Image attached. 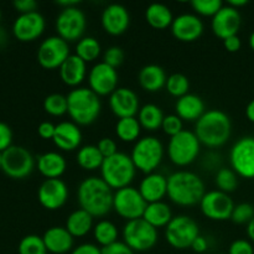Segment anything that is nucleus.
I'll return each mask as SVG.
<instances>
[{
  "label": "nucleus",
  "mask_w": 254,
  "mask_h": 254,
  "mask_svg": "<svg viewBox=\"0 0 254 254\" xmlns=\"http://www.w3.org/2000/svg\"><path fill=\"white\" fill-rule=\"evenodd\" d=\"M6 42H7L6 31H5V29H2V27L0 26V49L5 46V45H6Z\"/></svg>",
  "instance_id": "obj_58"
},
{
  "label": "nucleus",
  "mask_w": 254,
  "mask_h": 254,
  "mask_svg": "<svg viewBox=\"0 0 254 254\" xmlns=\"http://www.w3.org/2000/svg\"><path fill=\"white\" fill-rule=\"evenodd\" d=\"M165 88L171 96L176 97V98L179 99L189 93L190 82H189V78L185 76V74L173 73L171 76L168 77Z\"/></svg>",
  "instance_id": "obj_40"
},
{
  "label": "nucleus",
  "mask_w": 254,
  "mask_h": 254,
  "mask_svg": "<svg viewBox=\"0 0 254 254\" xmlns=\"http://www.w3.org/2000/svg\"><path fill=\"white\" fill-rule=\"evenodd\" d=\"M101 22L107 34L112 36H119L128 30L130 24V15L123 5L111 4L102 12Z\"/></svg>",
  "instance_id": "obj_22"
},
{
  "label": "nucleus",
  "mask_w": 254,
  "mask_h": 254,
  "mask_svg": "<svg viewBox=\"0 0 254 254\" xmlns=\"http://www.w3.org/2000/svg\"><path fill=\"white\" fill-rule=\"evenodd\" d=\"M12 145V130L6 123L0 122V151H5Z\"/></svg>",
  "instance_id": "obj_47"
},
{
  "label": "nucleus",
  "mask_w": 254,
  "mask_h": 254,
  "mask_svg": "<svg viewBox=\"0 0 254 254\" xmlns=\"http://www.w3.org/2000/svg\"><path fill=\"white\" fill-rule=\"evenodd\" d=\"M198 236H200V228L197 222L190 216H175L165 227L166 242L176 250L191 248L193 241Z\"/></svg>",
  "instance_id": "obj_8"
},
{
  "label": "nucleus",
  "mask_w": 254,
  "mask_h": 254,
  "mask_svg": "<svg viewBox=\"0 0 254 254\" xmlns=\"http://www.w3.org/2000/svg\"><path fill=\"white\" fill-rule=\"evenodd\" d=\"M55 130H56V126L52 124L51 122H42L39 127H37V133L45 140H49V139H54Z\"/></svg>",
  "instance_id": "obj_51"
},
{
  "label": "nucleus",
  "mask_w": 254,
  "mask_h": 254,
  "mask_svg": "<svg viewBox=\"0 0 254 254\" xmlns=\"http://www.w3.org/2000/svg\"><path fill=\"white\" fill-rule=\"evenodd\" d=\"M71 254H102L101 248L93 243H82L72 250Z\"/></svg>",
  "instance_id": "obj_52"
},
{
  "label": "nucleus",
  "mask_w": 254,
  "mask_h": 254,
  "mask_svg": "<svg viewBox=\"0 0 254 254\" xmlns=\"http://www.w3.org/2000/svg\"><path fill=\"white\" fill-rule=\"evenodd\" d=\"M145 20L153 29L165 30L168 27H171L174 15L169 6L161 4V2H154L146 7Z\"/></svg>",
  "instance_id": "obj_32"
},
{
  "label": "nucleus",
  "mask_w": 254,
  "mask_h": 254,
  "mask_svg": "<svg viewBox=\"0 0 254 254\" xmlns=\"http://www.w3.org/2000/svg\"><path fill=\"white\" fill-rule=\"evenodd\" d=\"M0 20H1V10H0Z\"/></svg>",
  "instance_id": "obj_62"
},
{
  "label": "nucleus",
  "mask_w": 254,
  "mask_h": 254,
  "mask_svg": "<svg viewBox=\"0 0 254 254\" xmlns=\"http://www.w3.org/2000/svg\"><path fill=\"white\" fill-rule=\"evenodd\" d=\"M109 107L114 116L122 118H130L138 114L139 97L133 89L127 87H118L113 93L109 96Z\"/></svg>",
  "instance_id": "obj_21"
},
{
  "label": "nucleus",
  "mask_w": 254,
  "mask_h": 254,
  "mask_svg": "<svg viewBox=\"0 0 254 254\" xmlns=\"http://www.w3.org/2000/svg\"><path fill=\"white\" fill-rule=\"evenodd\" d=\"M57 4H59L60 6L64 7V9H66V7L76 6V5L78 4V1H67V0H64V1H57Z\"/></svg>",
  "instance_id": "obj_59"
},
{
  "label": "nucleus",
  "mask_w": 254,
  "mask_h": 254,
  "mask_svg": "<svg viewBox=\"0 0 254 254\" xmlns=\"http://www.w3.org/2000/svg\"><path fill=\"white\" fill-rule=\"evenodd\" d=\"M161 129H163V131L166 135L173 138V136L178 135L179 133H181V131L184 130L183 119L179 118L176 114H169V116H165Z\"/></svg>",
  "instance_id": "obj_44"
},
{
  "label": "nucleus",
  "mask_w": 254,
  "mask_h": 254,
  "mask_svg": "<svg viewBox=\"0 0 254 254\" xmlns=\"http://www.w3.org/2000/svg\"><path fill=\"white\" fill-rule=\"evenodd\" d=\"M201 143L193 131L184 129L178 135L170 138L168 144V156L176 166H189L197 159Z\"/></svg>",
  "instance_id": "obj_7"
},
{
  "label": "nucleus",
  "mask_w": 254,
  "mask_h": 254,
  "mask_svg": "<svg viewBox=\"0 0 254 254\" xmlns=\"http://www.w3.org/2000/svg\"><path fill=\"white\" fill-rule=\"evenodd\" d=\"M67 113L77 126H89L98 119L102 104L92 89L78 87L67 94Z\"/></svg>",
  "instance_id": "obj_4"
},
{
  "label": "nucleus",
  "mask_w": 254,
  "mask_h": 254,
  "mask_svg": "<svg viewBox=\"0 0 254 254\" xmlns=\"http://www.w3.org/2000/svg\"><path fill=\"white\" fill-rule=\"evenodd\" d=\"M203 22L195 14H181L174 17L171 24V34L181 42H193L203 34Z\"/></svg>",
  "instance_id": "obj_20"
},
{
  "label": "nucleus",
  "mask_w": 254,
  "mask_h": 254,
  "mask_svg": "<svg viewBox=\"0 0 254 254\" xmlns=\"http://www.w3.org/2000/svg\"><path fill=\"white\" fill-rule=\"evenodd\" d=\"M223 46L228 52H237L242 47V41H241L238 35H235V36L227 37L226 40H223Z\"/></svg>",
  "instance_id": "obj_53"
},
{
  "label": "nucleus",
  "mask_w": 254,
  "mask_h": 254,
  "mask_svg": "<svg viewBox=\"0 0 254 254\" xmlns=\"http://www.w3.org/2000/svg\"><path fill=\"white\" fill-rule=\"evenodd\" d=\"M66 230L73 238H81L93 231V217L82 208L73 211L66 220Z\"/></svg>",
  "instance_id": "obj_30"
},
{
  "label": "nucleus",
  "mask_w": 254,
  "mask_h": 254,
  "mask_svg": "<svg viewBox=\"0 0 254 254\" xmlns=\"http://www.w3.org/2000/svg\"><path fill=\"white\" fill-rule=\"evenodd\" d=\"M141 218L158 230V228L166 227L170 223V221L173 220V212L168 203L159 201V202L148 203Z\"/></svg>",
  "instance_id": "obj_31"
},
{
  "label": "nucleus",
  "mask_w": 254,
  "mask_h": 254,
  "mask_svg": "<svg viewBox=\"0 0 254 254\" xmlns=\"http://www.w3.org/2000/svg\"><path fill=\"white\" fill-rule=\"evenodd\" d=\"M101 44L92 36L82 37L76 45V55L86 64L96 61L101 55Z\"/></svg>",
  "instance_id": "obj_37"
},
{
  "label": "nucleus",
  "mask_w": 254,
  "mask_h": 254,
  "mask_svg": "<svg viewBox=\"0 0 254 254\" xmlns=\"http://www.w3.org/2000/svg\"><path fill=\"white\" fill-rule=\"evenodd\" d=\"M101 252L102 254H134L135 253L133 250H130L126 243L121 242V241H118V242L113 243V245L111 246H107V247L101 248Z\"/></svg>",
  "instance_id": "obj_49"
},
{
  "label": "nucleus",
  "mask_w": 254,
  "mask_h": 254,
  "mask_svg": "<svg viewBox=\"0 0 254 254\" xmlns=\"http://www.w3.org/2000/svg\"><path fill=\"white\" fill-rule=\"evenodd\" d=\"M228 254H254V247L247 240H236L231 243Z\"/></svg>",
  "instance_id": "obj_46"
},
{
  "label": "nucleus",
  "mask_w": 254,
  "mask_h": 254,
  "mask_svg": "<svg viewBox=\"0 0 254 254\" xmlns=\"http://www.w3.org/2000/svg\"><path fill=\"white\" fill-rule=\"evenodd\" d=\"M254 217V206L251 203H238L233 208L231 220L237 225H248Z\"/></svg>",
  "instance_id": "obj_43"
},
{
  "label": "nucleus",
  "mask_w": 254,
  "mask_h": 254,
  "mask_svg": "<svg viewBox=\"0 0 254 254\" xmlns=\"http://www.w3.org/2000/svg\"><path fill=\"white\" fill-rule=\"evenodd\" d=\"M1 160H2V153L0 151V169H1Z\"/></svg>",
  "instance_id": "obj_61"
},
{
  "label": "nucleus",
  "mask_w": 254,
  "mask_h": 254,
  "mask_svg": "<svg viewBox=\"0 0 254 254\" xmlns=\"http://www.w3.org/2000/svg\"><path fill=\"white\" fill-rule=\"evenodd\" d=\"M99 151H101L102 155L104 156V159L109 158V156L114 155V154L118 153V149H117V143L112 138H102L101 140L97 144Z\"/></svg>",
  "instance_id": "obj_48"
},
{
  "label": "nucleus",
  "mask_w": 254,
  "mask_h": 254,
  "mask_svg": "<svg viewBox=\"0 0 254 254\" xmlns=\"http://www.w3.org/2000/svg\"><path fill=\"white\" fill-rule=\"evenodd\" d=\"M37 200L46 210H60L68 200V188L61 179H46L37 190Z\"/></svg>",
  "instance_id": "obj_16"
},
{
  "label": "nucleus",
  "mask_w": 254,
  "mask_h": 254,
  "mask_svg": "<svg viewBox=\"0 0 254 254\" xmlns=\"http://www.w3.org/2000/svg\"><path fill=\"white\" fill-rule=\"evenodd\" d=\"M36 166L46 179H60L67 169L66 159L57 151H47L37 158Z\"/></svg>",
  "instance_id": "obj_28"
},
{
  "label": "nucleus",
  "mask_w": 254,
  "mask_h": 254,
  "mask_svg": "<svg viewBox=\"0 0 254 254\" xmlns=\"http://www.w3.org/2000/svg\"><path fill=\"white\" fill-rule=\"evenodd\" d=\"M118 228L113 222L108 220H102L96 223L93 227L94 241L101 246L102 248L111 246L118 242Z\"/></svg>",
  "instance_id": "obj_35"
},
{
  "label": "nucleus",
  "mask_w": 254,
  "mask_h": 254,
  "mask_svg": "<svg viewBox=\"0 0 254 254\" xmlns=\"http://www.w3.org/2000/svg\"><path fill=\"white\" fill-rule=\"evenodd\" d=\"M89 89L98 97L111 96L118 88V73L117 69L104 62L96 64L88 73Z\"/></svg>",
  "instance_id": "obj_17"
},
{
  "label": "nucleus",
  "mask_w": 254,
  "mask_h": 254,
  "mask_svg": "<svg viewBox=\"0 0 254 254\" xmlns=\"http://www.w3.org/2000/svg\"><path fill=\"white\" fill-rule=\"evenodd\" d=\"M68 42L60 36H50L41 42L37 50V62L45 69H56L68 59Z\"/></svg>",
  "instance_id": "obj_14"
},
{
  "label": "nucleus",
  "mask_w": 254,
  "mask_h": 254,
  "mask_svg": "<svg viewBox=\"0 0 254 254\" xmlns=\"http://www.w3.org/2000/svg\"><path fill=\"white\" fill-rule=\"evenodd\" d=\"M114 193L102 178L91 176L79 184L77 200L82 210L92 217H103L113 210Z\"/></svg>",
  "instance_id": "obj_1"
},
{
  "label": "nucleus",
  "mask_w": 254,
  "mask_h": 254,
  "mask_svg": "<svg viewBox=\"0 0 254 254\" xmlns=\"http://www.w3.org/2000/svg\"><path fill=\"white\" fill-rule=\"evenodd\" d=\"M238 178H240V176H238L231 168H221L220 170L216 173L215 176L216 186L218 188L217 190L230 195L231 192H233V191L237 189Z\"/></svg>",
  "instance_id": "obj_38"
},
{
  "label": "nucleus",
  "mask_w": 254,
  "mask_h": 254,
  "mask_svg": "<svg viewBox=\"0 0 254 254\" xmlns=\"http://www.w3.org/2000/svg\"><path fill=\"white\" fill-rule=\"evenodd\" d=\"M205 103L202 98L196 94L188 93L176 101V116L186 122H197L205 113Z\"/></svg>",
  "instance_id": "obj_27"
},
{
  "label": "nucleus",
  "mask_w": 254,
  "mask_h": 254,
  "mask_svg": "<svg viewBox=\"0 0 254 254\" xmlns=\"http://www.w3.org/2000/svg\"><path fill=\"white\" fill-rule=\"evenodd\" d=\"M250 46H251V49L254 51V31L251 34V36H250Z\"/></svg>",
  "instance_id": "obj_60"
},
{
  "label": "nucleus",
  "mask_w": 254,
  "mask_h": 254,
  "mask_svg": "<svg viewBox=\"0 0 254 254\" xmlns=\"http://www.w3.org/2000/svg\"><path fill=\"white\" fill-rule=\"evenodd\" d=\"M44 109L52 117H62L67 113V97L60 93H52L45 98Z\"/></svg>",
  "instance_id": "obj_39"
},
{
  "label": "nucleus",
  "mask_w": 254,
  "mask_h": 254,
  "mask_svg": "<svg viewBox=\"0 0 254 254\" xmlns=\"http://www.w3.org/2000/svg\"><path fill=\"white\" fill-rule=\"evenodd\" d=\"M47 252L52 254H66L73 250V240L71 233L66 230V227L49 228L42 236Z\"/></svg>",
  "instance_id": "obj_25"
},
{
  "label": "nucleus",
  "mask_w": 254,
  "mask_h": 254,
  "mask_svg": "<svg viewBox=\"0 0 254 254\" xmlns=\"http://www.w3.org/2000/svg\"><path fill=\"white\" fill-rule=\"evenodd\" d=\"M123 242L134 252H146L158 243V230L143 218L128 221L123 228Z\"/></svg>",
  "instance_id": "obj_9"
},
{
  "label": "nucleus",
  "mask_w": 254,
  "mask_h": 254,
  "mask_svg": "<svg viewBox=\"0 0 254 254\" xmlns=\"http://www.w3.org/2000/svg\"><path fill=\"white\" fill-rule=\"evenodd\" d=\"M141 127L138 118L130 117V118H122L116 124V134L124 143H133L139 140Z\"/></svg>",
  "instance_id": "obj_36"
},
{
  "label": "nucleus",
  "mask_w": 254,
  "mask_h": 254,
  "mask_svg": "<svg viewBox=\"0 0 254 254\" xmlns=\"http://www.w3.org/2000/svg\"><path fill=\"white\" fill-rule=\"evenodd\" d=\"M124 51L118 46H111L109 49L106 50L103 56V62L107 64L108 66L117 68V67L121 66L124 61Z\"/></svg>",
  "instance_id": "obj_45"
},
{
  "label": "nucleus",
  "mask_w": 254,
  "mask_h": 254,
  "mask_svg": "<svg viewBox=\"0 0 254 254\" xmlns=\"http://www.w3.org/2000/svg\"><path fill=\"white\" fill-rule=\"evenodd\" d=\"M241 24H242V16L240 10L230 5H223L222 9L212 17L211 29L218 39L226 40L227 37L238 34Z\"/></svg>",
  "instance_id": "obj_19"
},
{
  "label": "nucleus",
  "mask_w": 254,
  "mask_h": 254,
  "mask_svg": "<svg viewBox=\"0 0 254 254\" xmlns=\"http://www.w3.org/2000/svg\"><path fill=\"white\" fill-rule=\"evenodd\" d=\"M35 168V159L26 148L11 145L2 151L1 170L9 178L21 180L27 178Z\"/></svg>",
  "instance_id": "obj_10"
},
{
  "label": "nucleus",
  "mask_w": 254,
  "mask_h": 254,
  "mask_svg": "<svg viewBox=\"0 0 254 254\" xmlns=\"http://www.w3.org/2000/svg\"><path fill=\"white\" fill-rule=\"evenodd\" d=\"M57 36L67 42L79 41L83 37L87 27V19L84 12L77 6L62 9L56 17Z\"/></svg>",
  "instance_id": "obj_12"
},
{
  "label": "nucleus",
  "mask_w": 254,
  "mask_h": 254,
  "mask_svg": "<svg viewBox=\"0 0 254 254\" xmlns=\"http://www.w3.org/2000/svg\"><path fill=\"white\" fill-rule=\"evenodd\" d=\"M76 160L83 170L94 171L97 169L101 170L104 156L102 155L97 145H84L77 151Z\"/></svg>",
  "instance_id": "obj_34"
},
{
  "label": "nucleus",
  "mask_w": 254,
  "mask_h": 254,
  "mask_svg": "<svg viewBox=\"0 0 254 254\" xmlns=\"http://www.w3.org/2000/svg\"><path fill=\"white\" fill-rule=\"evenodd\" d=\"M130 158L136 170L145 175L155 173L164 158V145L155 136H144L135 141Z\"/></svg>",
  "instance_id": "obj_6"
},
{
  "label": "nucleus",
  "mask_w": 254,
  "mask_h": 254,
  "mask_svg": "<svg viewBox=\"0 0 254 254\" xmlns=\"http://www.w3.org/2000/svg\"><path fill=\"white\" fill-rule=\"evenodd\" d=\"M138 190L146 203L163 201L168 196V178L160 173L148 174L140 181Z\"/></svg>",
  "instance_id": "obj_23"
},
{
  "label": "nucleus",
  "mask_w": 254,
  "mask_h": 254,
  "mask_svg": "<svg viewBox=\"0 0 254 254\" xmlns=\"http://www.w3.org/2000/svg\"><path fill=\"white\" fill-rule=\"evenodd\" d=\"M193 133L202 145L207 148H220L230 139L232 123L225 112L220 109H210L196 122Z\"/></svg>",
  "instance_id": "obj_3"
},
{
  "label": "nucleus",
  "mask_w": 254,
  "mask_h": 254,
  "mask_svg": "<svg viewBox=\"0 0 254 254\" xmlns=\"http://www.w3.org/2000/svg\"><path fill=\"white\" fill-rule=\"evenodd\" d=\"M60 77L66 86L78 88L87 76V64L76 54L69 55L68 59L59 68Z\"/></svg>",
  "instance_id": "obj_26"
},
{
  "label": "nucleus",
  "mask_w": 254,
  "mask_h": 254,
  "mask_svg": "<svg viewBox=\"0 0 254 254\" xmlns=\"http://www.w3.org/2000/svg\"><path fill=\"white\" fill-rule=\"evenodd\" d=\"M246 117H247L248 121L254 123V99H252L246 107Z\"/></svg>",
  "instance_id": "obj_55"
},
{
  "label": "nucleus",
  "mask_w": 254,
  "mask_h": 254,
  "mask_svg": "<svg viewBox=\"0 0 254 254\" xmlns=\"http://www.w3.org/2000/svg\"><path fill=\"white\" fill-rule=\"evenodd\" d=\"M247 236L252 242H254V217L250 223L247 225Z\"/></svg>",
  "instance_id": "obj_57"
},
{
  "label": "nucleus",
  "mask_w": 254,
  "mask_h": 254,
  "mask_svg": "<svg viewBox=\"0 0 254 254\" xmlns=\"http://www.w3.org/2000/svg\"><path fill=\"white\" fill-rule=\"evenodd\" d=\"M138 81L144 91L155 93L166 86L168 77L163 67L158 64H146L139 72Z\"/></svg>",
  "instance_id": "obj_29"
},
{
  "label": "nucleus",
  "mask_w": 254,
  "mask_h": 254,
  "mask_svg": "<svg viewBox=\"0 0 254 254\" xmlns=\"http://www.w3.org/2000/svg\"><path fill=\"white\" fill-rule=\"evenodd\" d=\"M247 4H248L247 0H230V1L227 2V5H230V6L235 7V9L237 10H240V7L246 6Z\"/></svg>",
  "instance_id": "obj_56"
},
{
  "label": "nucleus",
  "mask_w": 254,
  "mask_h": 254,
  "mask_svg": "<svg viewBox=\"0 0 254 254\" xmlns=\"http://www.w3.org/2000/svg\"><path fill=\"white\" fill-rule=\"evenodd\" d=\"M12 5L20 14H29V12L37 11V2L35 0H15Z\"/></svg>",
  "instance_id": "obj_50"
},
{
  "label": "nucleus",
  "mask_w": 254,
  "mask_h": 254,
  "mask_svg": "<svg viewBox=\"0 0 254 254\" xmlns=\"http://www.w3.org/2000/svg\"><path fill=\"white\" fill-rule=\"evenodd\" d=\"M164 118L165 116L160 107L153 103L144 104L138 112V121L140 127L148 131H155L160 129Z\"/></svg>",
  "instance_id": "obj_33"
},
{
  "label": "nucleus",
  "mask_w": 254,
  "mask_h": 254,
  "mask_svg": "<svg viewBox=\"0 0 254 254\" xmlns=\"http://www.w3.org/2000/svg\"><path fill=\"white\" fill-rule=\"evenodd\" d=\"M191 6L195 10L196 14L201 16L213 17L223 7V2L221 0H193Z\"/></svg>",
  "instance_id": "obj_42"
},
{
  "label": "nucleus",
  "mask_w": 254,
  "mask_h": 254,
  "mask_svg": "<svg viewBox=\"0 0 254 254\" xmlns=\"http://www.w3.org/2000/svg\"><path fill=\"white\" fill-rule=\"evenodd\" d=\"M191 250L196 253H205L208 250V242L203 236H198L195 241H193Z\"/></svg>",
  "instance_id": "obj_54"
},
{
  "label": "nucleus",
  "mask_w": 254,
  "mask_h": 254,
  "mask_svg": "<svg viewBox=\"0 0 254 254\" xmlns=\"http://www.w3.org/2000/svg\"><path fill=\"white\" fill-rule=\"evenodd\" d=\"M19 254H47L42 237L37 235H27L20 241L17 247Z\"/></svg>",
  "instance_id": "obj_41"
},
{
  "label": "nucleus",
  "mask_w": 254,
  "mask_h": 254,
  "mask_svg": "<svg viewBox=\"0 0 254 254\" xmlns=\"http://www.w3.org/2000/svg\"><path fill=\"white\" fill-rule=\"evenodd\" d=\"M206 193L202 179L191 171H176L168 178V197L181 207H191L201 202Z\"/></svg>",
  "instance_id": "obj_2"
},
{
  "label": "nucleus",
  "mask_w": 254,
  "mask_h": 254,
  "mask_svg": "<svg viewBox=\"0 0 254 254\" xmlns=\"http://www.w3.org/2000/svg\"><path fill=\"white\" fill-rule=\"evenodd\" d=\"M198 205H200L202 215L212 221L231 220L233 208L236 206L232 197L220 190L206 192Z\"/></svg>",
  "instance_id": "obj_15"
},
{
  "label": "nucleus",
  "mask_w": 254,
  "mask_h": 254,
  "mask_svg": "<svg viewBox=\"0 0 254 254\" xmlns=\"http://www.w3.org/2000/svg\"><path fill=\"white\" fill-rule=\"evenodd\" d=\"M45 27L46 21L39 11L20 14L12 24V34L19 41L31 42L44 34Z\"/></svg>",
  "instance_id": "obj_18"
},
{
  "label": "nucleus",
  "mask_w": 254,
  "mask_h": 254,
  "mask_svg": "<svg viewBox=\"0 0 254 254\" xmlns=\"http://www.w3.org/2000/svg\"><path fill=\"white\" fill-rule=\"evenodd\" d=\"M231 169L240 178L254 179V136H242L230 151Z\"/></svg>",
  "instance_id": "obj_13"
},
{
  "label": "nucleus",
  "mask_w": 254,
  "mask_h": 254,
  "mask_svg": "<svg viewBox=\"0 0 254 254\" xmlns=\"http://www.w3.org/2000/svg\"><path fill=\"white\" fill-rule=\"evenodd\" d=\"M146 206L148 203L145 202L138 189L133 186L121 189L114 192L113 210L117 215L127 220V222L143 217Z\"/></svg>",
  "instance_id": "obj_11"
},
{
  "label": "nucleus",
  "mask_w": 254,
  "mask_h": 254,
  "mask_svg": "<svg viewBox=\"0 0 254 254\" xmlns=\"http://www.w3.org/2000/svg\"><path fill=\"white\" fill-rule=\"evenodd\" d=\"M52 141L60 150L73 151L81 145L82 131L73 122H61L56 126Z\"/></svg>",
  "instance_id": "obj_24"
},
{
  "label": "nucleus",
  "mask_w": 254,
  "mask_h": 254,
  "mask_svg": "<svg viewBox=\"0 0 254 254\" xmlns=\"http://www.w3.org/2000/svg\"><path fill=\"white\" fill-rule=\"evenodd\" d=\"M135 174L136 168L130 155L122 151L104 159L101 168V178L109 188L116 190L130 186Z\"/></svg>",
  "instance_id": "obj_5"
}]
</instances>
